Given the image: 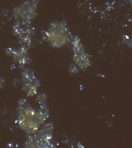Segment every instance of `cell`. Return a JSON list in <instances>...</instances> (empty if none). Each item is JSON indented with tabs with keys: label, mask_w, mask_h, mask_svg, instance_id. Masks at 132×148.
<instances>
[{
	"label": "cell",
	"mask_w": 132,
	"mask_h": 148,
	"mask_svg": "<svg viewBox=\"0 0 132 148\" xmlns=\"http://www.w3.org/2000/svg\"><path fill=\"white\" fill-rule=\"evenodd\" d=\"M37 99L40 105V108L38 110L33 108L25 99L19 101L17 111L19 124L29 134H34L39 129L49 116L46 95L40 93Z\"/></svg>",
	"instance_id": "cell-1"
},
{
	"label": "cell",
	"mask_w": 132,
	"mask_h": 148,
	"mask_svg": "<svg viewBox=\"0 0 132 148\" xmlns=\"http://www.w3.org/2000/svg\"><path fill=\"white\" fill-rule=\"evenodd\" d=\"M45 41L54 48H60L71 40L72 36L66 22L54 21L51 23L46 31H43Z\"/></svg>",
	"instance_id": "cell-2"
},
{
	"label": "cell",
	"mask_w": 132,
	"mask_h": 148,
	"mask_svg": "<svg viewBox=\"0 0 132 148\" xmlns=\"http://www.w3.org/2000/svg\"><path fill=\"white\" fill-rule=\"evenodd\" d=\"M53 127L52 123L42 126L36 132L29 134L25 144V147L53 148L52 143Z\"/></svg>",
	"instance_id": "cell-3"
},
{
	"label": "cell",
	"mask_w": 132,
	"mask_h": 148,
	"mask_svg": "<svg viewBox=\"0 0 132 148\" xmlns=\"http://www.w3.org/2000/svg\"><path fill=\"white\" fill-rule=\"evenodd\" d=\"M73 51V60L76 64L83 71L91 65L89 54L85 52L84 46L78 36H72L70 40Z\"/></svg>",
	"instance_id": "cell-4"
},
{
	"label": "cell",
	"mask_w": 132,
	"mask_h": 148,
	"mask_svg": "<svg viewBox=\"0 0 132 148\" xmlns=\"http://www.w3.org/2000/svg\"><path fill=\"white\" fill-rule=\"evenodd\" d=\"M23 88L28 96L32 97L36 94L40 85V81L35 77L31 69H25L22 73Z\"/></svg>",
	"instance_id": "cell-5"
},
{
	"label": "cell",
	"mask_w": 132,
	"mask_h": 148,
	"mask_svg": "<svg viewBox=\"0 0 132 148\" xmlns=\"http://www.w3.org/2000/svg\"><path fill=\"white\" fill-rule=\"evenodd\" d=\"M13 56L15 60L21 66H24L30 62L28 50L25 47H21L18 50L16 51Z\"/></svg>",
	"instance_id": "cell-6"
},
{
	"label": "cell",
	"mask_w": 132,
	"mask_h": 148,
	"mask_svg": "<svg viewBox=\"0 0 132 148\" xmlns=\"http://www.w3.org/2000/svg\"><path fill=\"white\" fill-rule=\"evenodd\" d=\"M69 72L72 74L76 73L78 72V69L76 68L75 64H72L70 65L69 68Z\"/></svg>",
	"instance_id": "cell-7"
}]
</instances>
